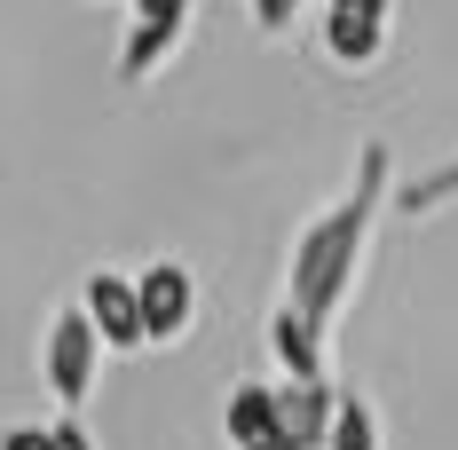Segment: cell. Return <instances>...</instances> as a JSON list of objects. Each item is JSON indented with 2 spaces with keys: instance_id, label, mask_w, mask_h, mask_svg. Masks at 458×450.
<instances>
[{
  "instance_id": "8fae6325",
  "label": "cell",
  "mask_w": 458,
  "mask_h": 450,
  "mask_svg": "<svg viewBox=\"0 0 458 450\" xmlns=\"http://www.w3.org/2000/svg\"><path fill=\"white\" fill-rule=\"evenodd\" d=\"M324 450H379V411H371L364 395H340V403H332V435H324Z\"/></svg>"
},
{
  "instance_id": "6da1fadb",
  "label": "cell",
  "mask_w": 458,
  "mask_h": 450,
  "mask_svg": "<svg viewBox=\"0 0 458 450\" xmlns=\"http://www.w3.org/2000/svg\"><path fill=\"white\" fill-rule=\"evenodd\" d=\"M387 190H395V158H387V142H364L356 150V182L284 253V309H301L309 324L332 332V316L348 309V293H356V269H364V245H371V222H379Z\"/></svg>"
},
{
  "instance_id": "52a82bcc",
  "label": "cell",
  "mask_w": 458,
  "mask_h": 450,
  "mask_svg": "<svg viewBox=\"0 0 458 450\" xmlns=\"http://www.w3.org/2000/svg\"><path fill=\"white\" fill-rule=\"evenodd\" d=\"M332 379H284L276 387V435L293 450H324V435H332Z\"/></svg>"
},
{
  "instance_id": "5bb4252c",
  "label": "cell",
  "mask_w": 458,
  "mask_h": 450,
  "mask_svg": "<svg viewBox=\"0 0 458 450\" xmlns=\"http://www.w3.org/2000/svg\"><path fill=\"white\" fill-rule=\"evenodd\" d=\"M0 450H47V427H8V435H0Z\"/></svg>"
},
{
  "instance_id": "ba28073f",
  "label": "cell",
  "mask_w": 458,
  "mask_h": 450,
  "mask_svg": "<svg viewBox=\"0 0 458 450\" xmlns=\"http://www.w3.org/2000/svg\"><path fill=\"white\" fill-rule=\"evenodd\" d=\"M324 324H309L301 309H284L276 301V316H269V356L284 363V379H324Z\"/></svg>"
},
{
  "instance_id": "7a4b0ae2",
  "label": "cell",
  "mask_w": 458,
  "mask_h": 450,
  "mask_svg": "<svg viewBox=\"0 0 458 450\" xmlns=\"http://www.w3.org/2000/svg\"><path fill=\"white\" fill-rule=\"evenodd\" d=\"M40 371H47V395H55L64 411H80V403L95 395V371H103V340H95V324L80 316V301L47 316V340H40Z\"/></svg>"
},
{
  "instance_id": "7c38bea8",
  "label": "cell",
  "mask_w": 458,
  "mask_h": 450,
  "mask_svg": "<svg viewBox=\"0 0 458 450\" xmlns=\"http://www.w3.org/2000/svg\"><path fill=\"white\" fill-rule=\"evenodd\" d=\"M47 450H95V435L80 427V411H64V419L47 427Z\"/></svg>"
},
{
  "instance_id": "9a60e30c",
  "label": "cell",
  "mask_w": 458,
  "mask_h": 450,
  "mask_svg": "<svg viewBox=\"0 0 458 450\" xmlns=\"http://www.w3.org/2000/svg\"><path fill=\"white\" fill-rule=\"evenodd\" d=\"M245 450H293V443H284V435H276V427H269V435H261V443H245Z\"/></svg>"
},
{
  "instance_id": "4fadbf2b",
  "label": "cell",
  "mask_w": 458,
  "mask_h": 450,
  "mask_svg": "<svg viewBox=\"0 0 458 450\" xmlns=\"http://www.w3.org/2000/svg\"><path fill=\"white\" fill-rule=\"evenodd\" d=\"M293 16H301V0H253V24L261 32H293Z\"/></svg>"
},
{
  "instance_id": "5b68a950",
  "label": "cell",
  "mask_w": 458,
  "mask_h": 450,
  "mask_svg": "<svg viewBox=\"0 0 458 450\" xmlns=\"http://www.w3.org/2000/svg\"><path fill=\"white\" fill-rule=\"evenodd\" d=\"M80 316L95 324V340L103 348H119V356H142V309H135V276L119 269H95L80 284Z\"/></svg>"
},
{
  "instance_id": "30bf717a",
  "label": "cell",
  "mask_w": 458,
  "mask_h": 450,
  "mask_svg": "<svg viewBox=\"0 0 458 450\" xmlns=\"http://www.w3.org/2000/svg\"><path fill=\"white\" fill-rule=\"evenodd\" d=\"M395 206H403V214H443V206H458V150L451 158H443V166H427V174L419 182H403V190H395Z\"/></svg>"
},
{
  "instance_id": "277c9868",
  "label": "cell",
  "mask_w": 458,
  "mask_h": 450,
  "mask_svg": "<svg viewBox=\"0 0 458 450\" xmlns=\"http://www.w3.org/2000/svg\"><path fill=\"white\" fill-rule=\"evenodd\" d=\"M182 24H190V0H135V24L119 40V88H142L182 47Z\"/></svg>"
},
{
  "instance_id": "3957f363",
  "label": "cell",
  "mask_w": 458,
  "mask_h": 450,
  "mask_svg": "<svg viewBox=\"0 0 458 450\" xmlns=\"http://www.w3.org/2000/svg\"><path fill=\"white\" fill-rule=\"evenodd\" d=\"M135 309H142V348H174L198 324V276L182 261H150L135 276Z\"/></svg>"
},
{
  "instance_id": "8992f818",
  "label": "cell",
  "mask_w": 458,
  "mask_h": 450,
  "mask_svg": "<svg viewBox=\"0 0 458 450\" xmlns=\"http://www.w3.org/2000/svg\"><path fill=\"white\" fill-rule=\"evenodd\" d=\"M387 8H395V0H324V55L348 64V72L379 64V47H387Z\"/></svg>"
},
{
  "instance_id": "9c48e42d",
  "label": "cell",
  "mask_w": 458,
  "mask_h": 450,
  "mask_svg": "<svg viewBox=\"0 0 458 450\" xmlns=\"http://www.w3.org/2000/svg\"><path fill=\"white\" fill-rule=\"evenodd\" d=\"M269 427H276V387H261V379H237V387H229V403H222V435H229V450L261 443Z\"/></svg>"
}]
</instances>
